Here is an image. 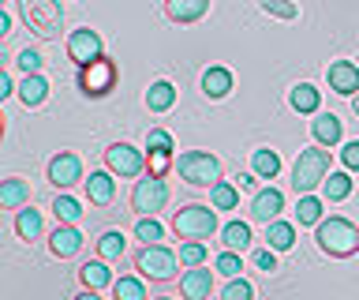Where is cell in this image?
Returning a JSON list of instances; mask_svg holds the SVG:
<instances>
[{"label":"cell","mask_w":359,"mask_h":300,"mask_svg":"<svg viewBox=\"0 0 359 300\" xmlns=\"http://www.w3.org/2000/svg\"><path fill=\"white\" fill-rule=\"evenodd\" d=\"M296 218H299V226H318V221H322V199L314 195V192H307V195H299Z\"/></svg>","instance_id":"32"},{"label":"cell","mask_w":359,"mask_h":300,"mask_svg":"<svg viewBox=\"0 0 359 300\" xmlns=\"http://www.w3.org/2000/svg\"><path fill=\"white\" fill-rule=\"evenodd\" d=\"M355 113H359V98H355Z\"/></svg>","instance_id":"48"},{"label":"cell","mask_w":359,"mask_h":300,"mask_svg":"<svg viewBox=\"0 0 359 300\" xmlns=\"http://www.w3.org/2000/svg\"><path fill=\"white\" fill-rule=\"evenodd\" d=\"M202 94L210 98V102H221V98L232 94V72L221 68V64H213V68L202 72Z\"/></svg>","instance_id":"18"},{"label":"cell","mask_w":359,"mask_h":300,"mask_svg":"<svg viewBox=\"0 0 359 300\" xmlns=\"http://www.w3.org/2000/svg\"><path fill=\"white\" fill-rule=\"evenodd\" d=\"M258 8H262L266 15H273V19H285V23L299 19V4H296V0H258Z\"/></svg>","instance_id":"34"},{"label":"cell","mask_w":359,"mask_h":300,"mask_svg":"<svg viewBox=\"0 0 359 300\" xmlns=\"http://www.w3.org/2000/svg\"><path fill=\"white\" fill-rule=\"evenodd\" d=\"M105 165L116 176H139L146 169V158H142V150L131 147V143H112L105 150Z\"/></svg>","instance_id":"11"},{"label":"cell","mask_w":359,"mask_h":300,"mask_svg":"<svg viewBox=\"0 0 359 300\" xmlns=\"http://www.w3.org/2000/svg\"><path fill=\"white\" fill-rule=\"evenodd\" d=\"M210 203L217 210H236L240 207V184H229V181H217L210 188Z\"/></svg>","instance_id":"30"},{"label":"cell","mask_w":359,"mask_h":300,"mask_svg":"<svg viewBox=\"0 0 359 300\" xmlns=\"http://www.w3.org/2000/svg\"><path fill=\"white\" fill-rule=\"evenodd\" d=\"M112 169H97V173H90V181H83L86 184V199L94 207H109L112 199H116V181H112Z\"/></svg>","instance_id":"15"},{"label":"cell","mask_w":359,"mask_h":300,"mask_svg":"<svg viewBox=\"0 0 359 300\" xmlns=\"http://www.w3.org/2000/svg\"><path fill=\"white\" fill-rule=\"evenodd\" d=\"M255 266L262 274H273L277 270V248H258L255 252Z\"/></svg>","instance_id":"43"},{"label":"cell","mask_w":359,"mask_h":300,"mask_svg":"<svg viewBox=\"0 0 359 300\" xmlns=\"http://www.w3.org/2000/svg\"><path fill=\"white\" fill-rule=\"evenodd\" d=\"M341 162H344V169H348V173H359V139L344 143V150H341Z\"/></svg>","instance_id":"44"},{"label":"cell","mask_w":359,"mask_h":300,"mask_svg":"<svg viewBox=\"0 0 359 300\" xmlns=\"http://www.w3.org/2000/svg\"><path fill=\"white\" fill-rule=\"evenodd\" d=\"M30 203V184L22 181V176H8L4 184H0V207L4 210H19Z\"/></svg>","instance_id":"21"},{"label":"cell","mask_w":359,"mask_h":300,"mask_svg":"<svg viewBox=\"0 0 359 300\" xmlns=\"http://www.w3.org/2000/svg\"><path fill=\"white\" fill-rule=\"evenodd\" d=\"M251 169L262 176V181H273V176L280 173V154H277V150H269V147L255 150V154H251Z\"/></svg>","instance_id":"29"},{"label":"cell","mask_w":359,"mask_h":300,"mask_svg":"<svg viewBox=\"0 0 359 300\" xmlns=\"http://www.w3.org/2000/svg\"><path fill=\"white\" fill-rule=\"evenodd\" d=\"M176 173L184 176L191 188H213L221 181V162L210 150H184L176 158Z\"/></svg>","instance_id":"5"},{"label":"cell","mask_w":359,"mask_h":300,"mask_svg":"<svg viewBox=\"0 0 359 300\" xmlns=\"http://www.w3.org/2000/svg\"><path fill=\"white\" fill-rule=\"evenodd\" d=\"M172 150H150V158H146V173L154 176H168V169H172Z\"/></svg>","instance_id":"37"},{"label":"cell","mask_w":359,"mask_h":300,"mask_svg":"<svg viewBox=\"0 0 359 300\" xmlns=\"http://www.w3.org/2000/svg\"><path fill=\"white\" fill-rule=\"evenodd\" d=\"M135 237H139L142 244H161L165 240V226L154 214H142L139 221H135Z\"/></svg>","instance_id":"33"},{"label":"cell","mask_w":359,"mask_h":300,"mask_svg":"<svg viewBox=\"0 0 359 300\" xmlns=\"http://www.w3.org/2000/svg\"><path fill=\"white\" fill-rule=\"evenodd\" d=\"M322 192H325L330 203H344V199L352 195V176H348V173H330L322 181Z\"/></svg>","instance_id":"31"},{"label":"cell","mask_w":359,"mask_h":300,"mask_svg":"<svg viewBox=\"0 0 359 300\" xmlns=\"http://www.w3.org/2000/svg\"><path fill=\"white\" fill-rule=\"evenodd\" d=\"M15 233H19V240H27L34 244L41 237V214L34 207H19V214H15Z\"/></svg>","instance_id":"25"},{"label":"cell","mask_w":359,"mask_h":300,"mask_svg":"<svg viewBox=\"0 0 359 300\" xmlns=\"http://www.w3.org/2000/svg\"><path fill=\"white\" fill-rule=\"evenodd\" d=\"M180 263H184V266H198V263H206V244H202V240H187V244H180Z\"/></svg>","instance_id":"38"},{"label":"cell","mask_w":359,"mask_h":300,"mask_svg":"<svg viewBox=\"0 0 359 300\" xmlns=\"http://www.w3.org/2000/svg\"><path fill=\"white\" fill-rule=\"evenodd\" d=\"M146 150H176L172 136H168L165 128H150V131H146Z\"/></svg>","instance_id":"42"},{"label":"cell","mask_w":359,"mask_h":300,"mask_svg":"<svg viewBox=\"0 0 359 300\" xmlns=\"http://www.w3.org/2000/svg\"><path fill=\"white\" fill-rule=\"evenodd\" d=\"M258 176V173H255ZM255 176L251 173H240V176H236V184H240V192H247V188H255Z\"/></svg>","instance_id":"47"},{"label":"cell","mask_w":359,"mask_h":300,"mask_svg":"<svg viewBox=\"0 0 359 300\" xmlns=\"http://www.w3.org/2000/svg\"><path fill=\"white\" fill-rule=\"evenodd\" d=\"M123 248H128V240H123L120 229H105L97 237V255H101V259H109V263L123 259Z\"/></svg>","instance_id":"28"},{"label":"cell","mask_w":359,"mask_h":300,"mask_svg":"<svg viewBox=\"0 0 359 300\" xmlns=\"http://www.w3.org/2000/svg\"><path fill=\"white\" fill-rule=\"evenodd\" d=\"M325 79H330V91L341 94V98H352L359 91V64L352 60H333L325 68Z\"/></svg>","instance_id":"12"},{"label":"cell","mask_w":359,"mask_h":300,"mask_svg":"<svg viewBox=\"0 0 359 300\" xmlns=\"http://www.w3.org/2000/svg\"><path fill=\"white\" fill-rule=\"evenodd\" d=\"M280 210H285V192L280 188H262L251 199V218L255 221H273Z\"/></svg>","instance_id":"16"},{"label":"cell","mask_w":359,"mask_h":300,"mask_svg":"<svg viewBox=\"0 0 359 300\" xmlns=\"http://www.w3.org/2000/svg\"><path fill=\"white\" fill-rule=\"evenodd\" d=\"M15 64H19V72H22V75H30V72H41L45 57H41L38 49H22L19 57H15Z\"/></svg>","instance_id":"41"},{"label":"cell","mask_w":359,"mask_h":300,"mask_svg":"<svg viewBox=\"0 0 359 300\" xmlns=\"http://www.w3.org/2000/svg\"><path fill=\"white\" fill-rule=\"evenodd\" d=\"M217 270L224 274V278H236L243 270V263H240V252H232V248H224L221 255H217Z\"/></svg>","instance_id":"40"},{"label":"cell","mask_w":359,"mask_h":300,"mask_svg":"<svg viewBox=\"0 0 359 300\" xmlns=\"http://www.w3.org/2000/svg\"><path fill=\"white\" fill-rule=\"evenodd\" d=\"M314 240L330 259H348V255L359 252V229L348 218H322L314 226Z\"/></svg>","instance_id":"1"},{"label":"cell","mask_w":359,"mask_h":300,"mask_svg":"<svg viewBox=\"0 0 359 300\" xmlns=\"http://www.w3.org/2000/svg\"><path fill=\"white\" fill-rule=\"evenodd\" d=\"M8 34H11V12L0 8V38H8Z\"/></svg>","instance_id":"46"},{"label":"cell","mask_w":359,"mask_h":300,"mask_svg":"<svg viewBox=\"0 0 359 300\" xmlns=\"http://www.w3.org/2000/svg\"><path fill=\"white\" fill-rule=\"evenodd\" d=\"M135 270L150 282H172L176 278V252L165 244H142V252L135 255Z\"/></svg>","instance_id":"7"},{"label":"cell","mask_w":359,"mask_h":300,"mask_svg":"<svg viewBox=\"0 0 359 300\" xmlns=\"http://www.w3.org/2000/svg\"><path fill=\"white\" fill-rule=\"evenodd\" d=\"M79 181H83V158H79L75 150H60L49 162V184L60 188V192H67V188L79 184Z\"/></svg>","instance_id":"10"},{"label":"cell","mask_w":359,"mask_h":300,"mask_svg":"<svg viewBox=\"0 0 359 300\" xmlns=\"http://www.w3.org/2000/svg\"><path fill=\"white\" fill-rule=\"evenodd\" d=\"M210 4L213 0H165V19L180 27H191L210 12Z\"/></svg>","instance_id":"14"},{"label":"cell","mask_w":359,"mask_h":300,"mask_svg":"<svg viewBox=\"0 0 359 300\" xmlns=\"http://www.w3.org/2000/svg\"><path fill=\"white\" fill-rule=\"evenodd\" d=\"M112 296L116 300H146V285L139 278H116L112 282Z\"/></svg>","instance_id":"36"},{"label":"cell","mask_w":359,"mask_h":300,"mask_svg":"<svg viewBox=\"0 0 359 300\" xmlns=\"http://www.w3.org/2000/svg\"><path fill=\"white\" fill-rule=\"evenodd\" d=\"M49 252L56 259H72V255L83 252V233L75 229V221H60L49 237Z\"/></svg>","instance_id":"13"},{"label":"cell","mask_w":359,"mask_h":300,"mask_svg":"<svg viewBox=\"0 0 359 300\" xmlns=\"http://www.w3.org/2000/svg\"><path fill=\"white\" fill-rule=\"evenodd\" d=\"M19 102L27 105V109H38L45 98H49V79H45L41 72H30V75H22V83H19Z\"/></svg>","instance_id":"19"},{"label":"cell","mask_w":359,"mask_h":300,"mask_svg":"<svg viewBox=\"0 0 359 300\" xmlns=\"http://www.w3.org/2000/svg\"><path fill=\"white\" fill-rule=\"evenodd\" d=\"M266 244L269 248H277V252H288L292 244H296V229L288 226V221H266Z\"/></svg>","instance_id":"27"},{"label":"cell","mask_w":359,"mask_h":300,"mask_svg":"<svg viewBox=\"0 0 359 300\" xmlns=\"http://www.w3.org/2000/svg\"><path fill=\"white\" fill-rule=\"evenodd\" d=\"M180 293H184L187 300H210V293H213V270H202V263L191 266V270L180 278Z\"/></svg>","instance_id":"17"},{"label":"cell","mask_w":359,"mask_h":300,"mask_svg":"<svg viewBox=\"0 0 359 300\" xmlns=\"http://www.w3.org/2000/svg\"><path fill=\"white\" fill-rule=\"evenodd\" d=\"M19 15L30 27V34H38L41 41H49L60 34L64 27V4L60 0H19Z\"/></svg>","instance_id":"3"},{"label":"cell","mask_w":359,"mask_h":300,"mask_svg":"<svg viewBox=\"0 0 359 300\" xmlns=\"http://www.w3.org/2000/svg\"><path fill=\"white\" fill-rule=\"evenodd\" d=\"M53 214H56V221H79V218H83V207H79V199L60 192L53 199Z\"/></svg>","instance_id":"35"},{"label":"cell","mask_w":359,"mask_h":300,"mask_svg":"<svg viewBox=\"0 0 359 300\" xmlns=\"http://www.w3.org/2000/svg\"><path fill=\"white\" fill-rule=\"evenodd\" d=\"M116 60H109V57H97V60H90L79 68V91H83L86 98H105L116 91Z\"/></svg>","instance_id":"6"},{"label":"cell","mask_w":359,"mask_h":300,"mask_svg":"<svg viewBox=\"0 0 359 300\" xmlns=\"http://www.w3.org/2000/svg\"><path fill=\"white\" fill-rule=\"evenodd\" d=\"M172 233L180 240H210L217 233V207H202V203H187L172 214Z\"/></svg>","instance_id":"2"},{"label":"cell","mask_w":359,"mask_h":300,"mask_svg":"<svg viewBox=\"0 0 359 300\" xmlns=\"http://www.w3.org/2000/svg\"><path fill=\"white\" fill-rule=\"evenodd\" d=\"M67 57H72L79 68L90 60H97V57H105V46H101V34L97 30H90V27H79L67 34Z\"/></svg>","instance_id":"9"},{"label":"cell","mask_w":359,"mask_h":300,"mask_svg":"<svg viewBox=\"0 0 359 300\" xmlns=\"http://www.w3.org/2000/svg\"><path fill=\"white\" fill-rule=\"evenodd\" d=\"M330 176V150L322 147H307V150H299V158L296 165H292V188H296L299 195H307L314 192V188H322V181Z\"/></svg>","instance_id":"4"},{"label":"cell","mask_w":359,"mask_h":300,"mask_svg":"<svg viewBox=\"0 0 359 300\" xmlns=\"http://www.w3.org/2000/svg\"><path fill=\"white\" fill-rule=\"evenodd\" d=\"M172 105H176V86L168 79L150 83V91H146V109H150V113H168Z\"/></svg>","instance_id":"23"},{"label":"cell","mask_w":359,"mask_h":300,"mask_svg":"<svg viewBox=\"0 0 359 300\" xmlns=\"http://www.w3.org/2000/svg\"><path fill=\"white\" fill-rule=\"evenodd\" d=\"M221 244L232 252H247L251 248V226H247V221H229V226L221 229Z\"/></svg>","instance_id":"26"},{"label":"cell","mask_w":359,"mask_h":300,"mask_svg":"<svg viewBox=\"0 0 359 300\" xmlns=\"http://www.w3.org/2000/svg\"><path fill=\"white\" fill-rule=\"evenodd\" d=\"M165 203H168L165 176L146 173L142 181H135V192H131V210L135 214H157V210H165Z\"/></svg>","instance_id":"8"},{"label":"cell","mask_w":359,"mask_h":300,"mask_svg":"<svg viewBox=\"0 0 359 300\" xmlns=\"http://www.w3.org/2000/svg\"><path fill=\"white\" fill-rule=\"evenodd\" d=\"M0 4H8V0H0Z\"/></svg>","instance_id":"49"},{"label":"cell","mask_w":359,"mask_h":300,"mask_svg":"<svg viewBox=\"0 0 359 300\" xmlns=\"http://www.w3.org/2000/svg\"><path fill=\"white\" fill-rule=\"evenodd\" d=\"M221 296H224V300H251V296H255V285H251V282H243V278L236 274L232 282L221 289Z\"/></svg>","instance_id":"39"},{"label":"cell","mask_w":359,"mask_h":300,"mask_svg":"<svg viewBox=\"0 0 359 300\" xmlns=\"http://www.w3.org/2000/svg\"><path fill=\"white\" fill-rule=\"evenodd\" d=\"M311 131H314V139H318L322 147H337V143H341V136H344L341 117H337V113H314Z\"/></svg>","instance_id":"20"},{"label":"cell","mask_w":359,"mask_h":300,"mask_svg":"<svg viewBox=\"0 0 359 300\" xmlns=\"http://www.w3.org/2000/svg\"><path fill=\"white\" fill-rule=\"evenodd\" d=\"M15 94V83H11V72H0V98Z\"/></svg>","instance_id":"45"},{"label":"cell","mask_w":359,"mask_h":300,"mask_svg":"<svg viewBox=\"0 0 359 300\" xmlns=\"http://www.w3.org/2000/svg\"><path fill=\"white\" fill-rule=\"evenodd\" d=\"M288 105L296 109V113H318V105H322V94H318V86H311V83H296L288 91Z\"/></svg>","instance_id":"22"},{"label":"cell","mask_w":359,"mask_h":300,"mask_svg":"<svg viewBox=\"0 0 359 300\" xmlns=\"http://www.w3.org/2000/svg\"><path fill=\"white\" fill-rule=\"evenodd\" d=\"M79 278H83V285L86 289H105V285H112V270H109V259H90V263H83V270H79Z\"/></svg>","instance_id":"24"}]
</instances>
